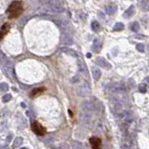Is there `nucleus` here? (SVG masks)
Listing matches in <instances>:
<instances>
[{"label":"nucleus","mask_w":149,"mask_h":149,"mask_svg":"<svg viewBox=\"0 0 149 149\" xmlns=\"http://www.w3.org/2000/svg\"><path fill=\"white\" fill-rule=\"evenodd\" d=\"M62 50L63 52H65V53H67V54L73 56V57H76V56H77V55H76V52L74 51L73 49H69V48H63V49H62Z\"/></svg>","instance_id":"obj_18"},{"label":"nucleus","mask_w":149,"mask_h":149,"mask_svg":"<svg viewBox=\"0 0 149 149\" xmlns=\"http://www.w3.org/2000/svg\"><path fill=\"white\" fill-rule=\"evenodd\" d=\"M134 9H135V8H134V6L129 7V8L123 13V17H124V18H130V17H132V15L134 14V11H135Z\"/></svg>","instance_id":"obj_12"},{"label":"nucleus","mask_w":149,"mask_h":149,"mask_svg":"<svg viewBox=\"0 0 149 149\" xmlns=\"http://www.w3.org/2000/svg\"><path fill=\"white\" fill-rule=\"evenodd\" d=\"M45 91V88L41 87V88H37V89H34L31 92V97H35L37 95H40L42 92Z\"/></svg>","instance_id":"obj_14"},{"label":"nucleus","mask_w":149,"mask_h":149,"mask_svg":"<svg viewBox=\"0 0 149 149\" xmlns=\"http://www.w3.org/2000/svg\"><path fill=\"white\" fill-rule=\"evenodd\" d=\"M89 143L91 144L92 149H101L102 147V140L98 137H90L89 139Z\"/></svg>","instance_id":"obj_6"},{"label":"nucleus","mask_w":149,"mask_h":149,"mask_svg":"<svg viewBox=\"0 0 149 149\" xmlns=\"http://www.w3.org/2000/svg\"><path fill=\"white\" fill-rule=\"evenodd\" d=\"M79 68H80V71H81L82 73H84L85 75H87L88 70H87L86 65L84 64V62H79Z\"/></svg>","instance_id":"obj_23"},{"label":"nucleus","mask_w":149,"mask_h":149,"mask_svg":"<svg viewBox=\"0 0 149 149\" xmlns=\"http://www.w3.org/2000/svg\"><path fill=\"white\" fill-rule=\"evenodd\" d=\"M22 142H23V140H22V137H17V138H15V140H14L13 142V148H17V147L21 146L22 144Z\"/></svg>","instance_id":"obj_17"},{"label":"nucleus","mask_w":149,"mask_h":149,"mask_svg":"<svg viewBox=\"0 0 149 149\" xmlns=\"http://www.w3.org/2000/svg\"><path fill=\"white\" fill-rule=\"evenodd\" d=\"M39 2L44 5H49V4H62V0H39Z\"/></svg>","instance_id":"obj_16"},{"label":"nucleus","mask_w":149,"mask_h":149,"mask_svg":"<svg viewBox=\"0 0 149 149\" xmlns=\"http://www.w3.org/2000/svg\"><path fill=\"white\" fill-rule=\"evenodd\" d=\"M8 30H9V25H8V23H5L1 28V37L3 38L5 36V34L8 32Z\"/></svg>","instance_id":"obj_19"},{"label":"nucleus","mask_w":149,"mask_h":149,"mask_svg":"<svg viewBox=\"0 0 149 149\" xmlns=\"http://www.w3.org/2000/svg\"><path fill=\"white\" fill-rule=\"evenodd\" d=\"M146 86H145V84H141L140 86H139V90L141 92H143V93H145L146 92Z\"/></svg>","instance_id":"obj_26"},{"label":"nucleus","mask_w":149,"mask_h":149,"mask_svg":"<svg viewBox=\"0 0 149 149\" xmlns=\"http://www.w3.org/2000/svg\"><path fill=\"white\" fill-rule=\"evenodd\" d=\"M26 114H27V116H28V117H29L31 119H33L34 117H35V115L33 114V112L31 111V110H28V111L26 112Z\"/></svg>","instance_id":"obj_29"},{"label":"nucleus","mask_w":149,"mask_h":149,"mask_svg":"<svg viewBox=\"0 0 149 149\" xmlns=\"http://www.w3.org/2000/svg\"><path fill=\"white\" fill-rule=\"evenodd\" d=\"M102 47H103V40L101 38H97L95 39L94 42H93V45H92V50L94 52H99L102 49Z\"/></svg>","instance_id":"obj_11"},{"label":"nucleus","mask_w":149,"mask_h":149,"mask_svg":"<svg viewBox=\"0 0 149 149\" xmlns=\"http://www.w3.org/2000/svg\"><path fill=\"white\" fill-rule=\"evenodd\" d=\"M91 29L94 31V32H98L99 29H100V24L98 22H91Z\"/></svg>","instance_id":"obj_21"},{"label":"nucleus","mask_w":149,"mask_h":149,"mask_svg":"<svg viewBox=\"0 0 149 149\" xmlns=\"http://www.w3.org/2000/svg\"><path fill=\"white\" fill-rule=\"evenodd\" d=\"M22 12V6L20 1H15L9 6V8L8 10V13L9 15V18H16Z\"/></svg>","instance_id":"obj_1"},{"label":"nucleus","mask_w":149,"mask_h":149,"mask_svg":"<svg viewBox=\"0 0 149 149\" xmlns=\"http://www.w3.org/2000/svg\"><path fill=\"white\" fill-rule=\"evenodd\" d=\"M124 29V24L122 22H117L116 23L114 26V30L115 31H121V30Z\"/></svg>","instance_id":"obj_22"},{"label":"nucleus","mask_w":149,"mask_h":149,"mask_svg":"<svg viewBox=\"0 0 149 149\" xmlns=\"http://www.w3.org/2000/svg\"><path fill=\"white\" fill-rule=\"evenodd\" d=\"M61 42L62 44H64V45H67V46H70L73 44V38L69 34H63L62 35V37H61Z\"/></svg>","instance_id":"obj_9"},{"label":"nucleus","mask_w":149,"mask_h":149,"mask_svg":"<svg viewBox=\"0 0 149 149\" xmlns=\"http://www.w3.org/2000/svg\"><path fill=\"white\" fill-rule=\"evenodd\" d=\"M145 82H146L147 84H148V86H149V76H148V77H146V78H145Z\"/></svg>","instance_id":"obj_32"},{"label":"nucleus","mask_w":149,"mask_h":149,"mask_svg":"<svg viewBox=\"0 0 149 149\" xmlns=\"http://www.w3.org/2000/svg\"><path fill=\"white\" fill-rule=\"evenodd\" d=\"M136 49L137 50L140 52H144V44H138L137 46H136Z\"/></svg>","instance_id":"obj_27"},{"label":"nucleus","mask_w":149,"mask_h":149,"mask_svg":"<svg viewBox=\"0 0 149 149\" xmlns=\"http://www.w3.org/2000/svg\"><path fill=\"white\" fill-rule=\"evenodd\" d=\"M58 149H69V147H68V145H66V144H61Z\"/></svg>","instance_id":"obj_30"},{"label":"nucleus","mask_w":149,"mask_h":149,"mask_svg":"<svg viewBox=\"0 0 149 149\" xmlns=\"http://www.w3.org/2000/svg\"><path fill=\"white\" fill-rule=\"evenodd\" d=\"M130 29H131V31L132 32H138L139 29H140V25H139V23L137 22H132L131 23V26H130Z\"/></svg>","instance_id":"obj_20"},{"label":"nucleus","mask_w":149,"mask_h":149,"mask_svg":"<svg viewBox=\"0 0 149 149\" xmlns=\"http://www.w3.org/2000/svg\"><path fill=\"white\" fill-rule=\"evenodd\" d=\"M78 92L80 95H87L89 92V86L88 84V82L83 81L78 87Z\"/></svg>","instance_id":"obj_7"},{"label":"nucleus","mask_w":149,"mask_h":149,"mask_svg":"<svg viewBox=\"0 0 149 149\" xmlns=\"http://www.w3.org/2000/svg\"><path fill=\"white\" fill-rule=\"evenodd\" d=\"M46 7L49 10L55 12V13H60V12L63 11V8H62V4H49V5H46Z\"/></svg>","instance_id":"obj_5"},{"label":"nucleus","mask_w":149,"mask_h":149,"mask_svg":"<svg viewBox=\"0 0 149 149\" xmlns=\"http://www.w3.org/2000/svg\"><path fill=\"white\" fill-rule=\"evenodd\" d=\"M108 89L110 91L116 92V93H124L126 91V87L122 83H113L109 85Z\"/></svg>","instance_id":"obj_3"},{"label":"nucleus","mask_w":149,"mask_h":149,"mask_svg":"<svg viewBox=\"0 0 149 149\" xmlns=\"http://www.w3.org/2000/svg\"><path fill=\"white\" fill-rule=\"evenodd\" d=\"M3 65V68H4V71L6 72L7 75L8 76H11V74H12V71H13V64H12V62L10 61H6V62L4 63Z\"/></svg>","instance_id":"obj_8"},{"label":"nucleus","mask_w":149,"mask_h":149,"mask_svg":"<svg viewBox=\"0 0 149 149\" xmlns=\"http://www.w3.org/2000/svg\"><path fill=\"white\" fill-rule=\"evenodd\" d=\"M31 129L35 134H37L39 136H42L46 133V129L42 126V124H40L37 121H34L31 125Z\"/></svg>","instance_id":"obj_2"},{"label":"nucleus","mask_w":149,"mask_h":149,"mask_svg":"<svg viewBox=\"0 0 149 149\" xmlns=\"http://www.w3.org/2000/svg\"><path fill=\"white\" fill-rule=\"evenodd\" d=\"M140 6L144 11H149V0H140Z\"/></svg>","instance_id":"obj_15"},{"label":"nucleus","mask_w":149,"mask_h":149,"mask_svg":"<svg viewBox=\"0 0 149 149\" xmlns=\"http://www.w3.org/2000/svg\"><path fill=\"white\" fill-rule=\"evenodd\" d=\"M120 149H130V146L129 144H122Z\"/></svg>","instance_id":"obj_28"},{"label":"nucleus","mask_w":149,"mask_h":149,"mask_svg":"<svg viewBox=\"0 0 149 149\" xmlns=\"http://www.w3.org/2000/svg\"><path fill=\"white\" fill-rule=\"evenodd\" d=\"M117 6L115 3H110L109 5H107L105 7V12L108 15H113L117 12Z\"/></svg>","instance_id":"obj_10"},{"label":"nucleus","mask_w":149,"mask_h":149,"mask_svg":"<svg viewBox=\"0 0 149 149\" xmlns=\"http://www.w3.org/2000/svg\"><path fill=\"white\" fill-rule=\"evenodd\" d=\"M87 57L88 58H90V57H91V54H90V53H88V54H87Z\"/></svg>","instance_id":"obj_33"},{"label":"nucleus","mask_w":149,"mask_h":149,"mask_svg":"<svg viewBox=\"0 0 149 149\" xmlns=\"http://www.w3.org/2000/svg\"><path fill=\"white\" fill-rule=\"evenodd\" d=\"M96 64L99 65L102 68H104V69H111L112 68V65L104 58H102V57H98L96 59Z\"/></svg>","instance_id":"obj_4"},{"label":"nucleus","mask_w":149,"mask_h":149,"mask_svg":"<svg viewBox=\"0 0 149 149\" xmlns=\"http://www.w3.org/2000/svg\"><path fill=\"white\" fill-rule=\"evenodd\" d=\"M6 148V146H2V147H1V149H5Z\"/></svg>","instance_id":"obj_34"},{"label":"nucleus","mask_w":149,"mask_h":149,"mask_svg":"<svg viewBox=\"0 0 149 149\" xmlns=\"http://www.w3.org/2000/svg\"><path fill=\"white\" fill-rule=\"evenodd\" d=\"M11 138H12V136H11V135H8V137L7 138V140H6L7 144H8V143H9V142L11 141Z\"/></svg>","instance_id":"obj_31"},{"label":"nucleus","mask_w":149,"mask_h":149,"mask_svg":"<svg viewBox=\"0 0 149 149\" xmlns=\"http://www.w3.org/2000/svg\"><path fill=\"white\" fill-rule=\"evenodd\" d=\"M91 71H92V76H93V78L96 79V80H98V79L101 77V75H102L101 70L97 67H93Z\"/></svg>","instance_id":"obj_13"},{"label":"nucleus","mask_w":149,"mask_h":149,"mask_svg":"<svg viewBox=\"0 0 149 149\" xmlns=\"http://www.w3.org/2000/svg\"><path fill=\"white\" fill-rule=\"evenodd\" d=\"M8 85L7 84V83H4V82H3V83H1V84H0V90H1V91H8Z\"/></svg>","instance_id":"obj_24"},{"label":"nucleus","mask_w":149,"mask_h":149,"mask_svg":"<svg viewBox=\"0 0 149 149\" xmlns=\"http://www.w3.org/2000/svg\"><path fill=\"white\" fill-rule=\"evenodd\" d=\"M11 100V95L10 94H5L4 96L2 97V102L3 103H7V102H8V101Z\"/></svg>","instance_id":"obj_25"}]
</instances>
